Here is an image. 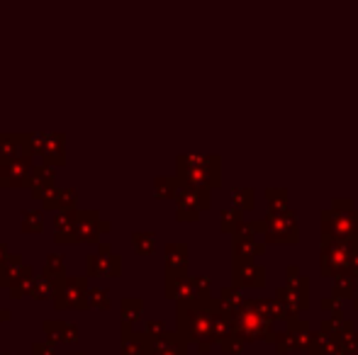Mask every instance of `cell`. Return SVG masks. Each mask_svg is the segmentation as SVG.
I'll return each instance as SVG.
<instances>
[{"label":"cell","mask_w":358,"mask_h":355,"mask_svg":"<svg viewBox=\"0 0 358 355\" xmlns=\"http://www.w3.org/2000/svg\"><path fill=\"white\" fill-rule=\"evenodd\" d=\"M27 149L32 156H42L47 166H64L66 163V137L62 132H34L27 134Z\"/></svg>","instance_id":"cell-1"},{"label":"cell","mask_w":358,"mask_h":355,"mask_svg":"<svg viewBox=\"0 0 358 355\" xmlns=\"http://www.w3.org/2000/svg\"><path fill=\"white\" fill-rule=\"evenodd\" d=\"M88 278L78 275V278H66L57 294H54V307L57 309H85L88 307Z\"/></svg>","instance_id":"cell-2"},{"label":"cell","mask_w":358,"mask_h":355,"mask_svg":"<svg viewBox=\"0 0 358 355\" xmlns=\"http://www.w3.org/2000/svg\"><path fill=\"white\" fill-rule=\"evenodd\" d=\"M34 166H37V163H34L32 153L3 163V166H0V188H22V185H27Z\"/></svg>","instance_id":"cell-3"},{"label":"cell","mask_w":358,"mask_h":355,"mask_svg":"<svg viewBox=\"0 0 358 355\" xmlns=\"http://www.w3.org/2000/svg\"><path fill=\"white\" fill-rule=\"evenodd\" d=\"M105 232H110V224L100 219V212H95V209H78V214H76V241L93 243Z\"/></svg>","instance_id":"cell-4"},{"label":"cell","mask_w":358,"mask_h":355,"mask_svg":"<svg viewBox=\"0 0 358 355\" xmlns=\"http://www.w3.org/2000/svg\"><path fill=\"white\" fill-rule=\"evenodd\" d=\"M122 270V258L113 253L110 243H100L98 253L88 256V275H108V278H117Z\"/></svg>","instance_id":"cell-5"},{"label":"cell","mask_w":358,"mask_h":355,"mask_svg":"<svg viewBox=\"0 0 358 355\" xmlns=\"http://www.w3.org/2000/svg\"><path fill=\"white\" fill-rule=\"evenodd\" d=\"M54 178H57V173H54V166H47V163H37L32 171V176L27 180V188L32 190V197L37 199H44L52 190H57V185H54Z\"/></svg>","instance_id":"cell-6"},{"label":"cell","mask_w":358,"mask_h":355,"mask_svg":"<svg viewBox=\"0 0 358 355\" xmlns=\"http://www.w3.org/2000/svg\"><path fill=\"white\" fill-rule=\"evenodd\" d=\"M27 153V134H0V166Z\"/></svg>","instance_id":"cell-7"},{"label":"cell","mask_w":358,"mask_h":355,"mask_svg":"<svg viewBox=\"0 0 358 355\" xmlns=\"http://www.w3.org/2000/svg\"><path fill=\"white\" fill-rule=\"evenodd\" d=\"M42 328L49 336V343L78 341V328H76V324H71V322H62V319H44Z\"/></svg>","instance_id":"cell-8"},{"label":"cell","mask_w":358,"mask_h":355,"mask_svg":"<svg viewBox=\"0 0 358 355\" xmlns=\"http://www.w3.org/2000/svg\"><path fill=\"white\" fill-rule=\"evenodd\" d=\"M64 280H66V278H57V275L42 270V273L34 278V285H32V289H29V297H32V299H49V297H52L54 299V294L62 289Z\"/></svg>","instance_id":"cell-9"},{"label":"cell","mask_w":358,"mask_h":355,"mask_svg":"<svg viewBox=\"0 0 358 355\" xmlns=\"http://www.w3.org/2000/svg\"><path fill=\"white\" fill-rule=\"evenodd\" d=\"M44 209H54V212H71L76 209V202H78V192L73 188H57L42 199Z\"/></svg>","instance_id":"cell-10"},{"label":"cell","mask_w":358,"mask_h":355,"mask_svg":"<svg viewBox=\"0 0 358 355\" xmlns=\"http://www.w3.org/2000/svg\"><path fill=\"white\" fill-rule=\"evenodd\" d=\"M76 214H78V209L59 212L57 217H54V239H57L59 243L76 241Z\"/></svg>","instance_id":"cell-11"},{"label":"cell","mask_w":358,"mask_h":355,"mask_svg":"<svg viewBox=\"0 0 358 355\" xmlns=\"http://www.w3.org/2000/svg\"><path fill=\"white\" fill-rule=\"evenodd\" d=\"M122 355H154L151 351V336L149 333H134L122 331Z\"/></svg>","instance_id":"cell-12"},{"label":"cell","mask_w":358,"mask_h":355,"mask_svg":"<svg viewBox=\"0 0 358 355\" xmlns=\"http://www.w3.org/2000/svg\"><path fill=\"white\" fill-rule=\"evenodd\" d=\"M120 307H122V314H120L122 331H129V328H132V324L137 322L139 317H142L144 302L139 297H124L122 302H120Z\"/></svg>","instance_id":"cell-13"},{"label":"cell","mask_w":358,"mask_h":355,"mask_svg":"<svg viewBox=\"0 0 358 355\" xmlns=\"http://www.w3.org/2000/svg\"><path fill=\"white\" fill-rule=\"evenodd\" d=\"M154 355H183V343L178 336H156L151 338Z\"/></svg>","instance_id":"cell-14"},{"label":"cell","mask_w":358,"mask_h":355,"mask_svg":"<svg viewBox=\"0 0 358 355\" xmlns=\"http://www.w3.org/2000/svg\"><path fill=\"white\" fill-rule=\"evenodd\" d=\"M20 229L27 234H39L44 229V212L37 207L20 212Z\"/></svg>","instance_id":"cell-15"},{"label":"cell","mask_w":358,"mask_h":355,"mask_svg":"<svg viewBox=\"0 0 358 355\" xmlns=\"http://www.w3.org/2000/svg\"><path fill=\"white\" fill-rule=\"evenodd\" d=\"M32 285H34V270L29 268V266H24L17 273V278L10 282V294H13V297H22V294H29Z\"/></svg>","instance_id":"cell-16"},{"label":"cell","mask_w":358,"mask_h":355,"mask_svg":"<svg viewBox=\"0 0 358 355\" xmlns=\"http://www.w3.org/2000/svg\"><path fill=\"white\" fill-rule=\"evenodd\" d=\"M166 268H169V273H180L185 268V246H180V243L166 246Z\"/></svg>","instance_id":"cell-17"},{"label":"cell","mask_w":358,"mask_h":355,"mask_svg":"<svg viewBox=\"0 0 358 355\" xmlns=\"http://www.w3.org/2000/svg\"><path fill=\"white\" fill-rule=\"evenodd\" d=\"M132 243H134V248H137V253L146 256V253H154L156 239H154V234H151V232H137L132 236Z\"/></svg>","instance_id":"cell-18"},{"label":"cell","mask_w":358,"mask_h":355,"mask_svg":"<svg viewBox=\"0 0 358 355\" xmlns=\"http://www.w3.org/2000/svg\"><path fill=\"white\" fill-rule=\"evenodd\" d=\"M110 292L105 287H90L88 289V307L95 309H108L110 307Z\"/></svg>","instance_id":"cell-19"},{"label":"cell","mask_w":358,"mask_h":355,"mask_svg":"<svg viewBox=\"0 0 358 355\" xmlns=\"http://www.w3.org/2000/svg\"><path fill=\"white\" fill-rule=\"evenodd\" d=\"M44 270L57 275V278H66V263H64L62 253H49L47 261H44Z\"/></svg>","instance_id":"cell-20"},{"label":"cell","mask_w":358,"mask_h":355,"mask_svg":"<svg viewBox=\"0 0 358 355\" xmlns=\"http://www.w3.org/2000/svg\"><path fill=\"white\" fill-rule=\"evenodd\" d=\"M156 192H159V197H169V195L173 192V180L159 178L156 180Z\"/></svg>","instance_id":"cell-21"},{"label":"cell","mask_w":358,"mask_h":355,"mask_svg":"<svg viewBox=\"0 0 358 355\" xmlns=\"http://www.w3.org/2000/svg\"><path fill=\"white\" fill-rule=\"evenodd\" d=\"M32 355H57V348L54 343H34L32 346Z\"/></svg>","instance_id":"cell-22"},{"label":"cell","mask_w":358,"mask_h":355,"mask_svg":"<svg viewBox=\"0 0 358 355\" xmlns=\"http://www.w3.org/2000/svg\"><path fill=\"white\" fill-rule=\"evenodd\" d=\"M8 258H10L8 246H5V243H3V239H0V270L5 268V263H8Z\"/></svg>","instance_id":"cell-23"},{"label":"cell","mask_w":358,"mask_h":355,"mask_svg":"<svg viewBox=\"0 0 358 355\" xmlns=\"http://www.w3.org/2000/svg\"><path fill=\"white\" fill-rule=\"evenodd\" d=\"M10 319V312L8 309H0V322H8Z\"/></svg>","instance_id":"cell-24"},{"label":"cell","mask_w":358,"mask_h":355,"mask_svg":"<svg viewBox=\"0 0 358 355\" xmlns=\"http://www.w3.org/2000/svg\"><path fill=\"white\" fill-rule=\"evenodd\" d=\"M69 355H85V353H69Z\"/></svg>","instance_id":"cell-25"},{"label":"cell","mask_w":358,"mask_h":355,"mask_svg":"<svg viewBox=\"0 0 358 355\" xmlns=\"http://www.w3.org/2000/svg\"><path fill=\"white\" fill-rule=\"evenodd\" d=\"M5 355H15V353H5Z\"/></svg>","instance_id":"cell-26"}]
</instances>
